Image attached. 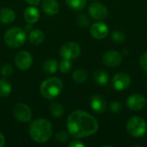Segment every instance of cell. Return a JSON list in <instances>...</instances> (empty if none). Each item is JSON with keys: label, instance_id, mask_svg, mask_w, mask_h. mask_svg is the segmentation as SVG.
Returning <instances> with one entry per match:
<instances>
[{"label": "cell", "instance_id": "obj_1", "mask_svg": "<svg viewBox=\"0 0 147 147\" xmlns=\"http://www.w3.org/2000/svg\"><path fill=\"white\" fill-rule=\"evenodd\" d=\"M68 133L76 139L89 137L98 130L97 121L90 114L82 110H75L70 114L66 122Z\"/></svg>", "mask_w": 147, "mask_h": 147}, {"label": "cell", "instance_id": "obj_2", "mask_svg": "<svg viewBox=\"0 0 147 147\" xmlns=\"http://www.w3.org/2000/svg\"><path fill=\"white\" fill-rule=\"evenodd\" d=\"M29 134L34 142L46 143L53 134V126L44 118L36 119L30 124Z\"/></svg>", "mask_w": 147, "mask_h": 147}, {"label": "cell", "instance_id": "obj_3", "mask_svg": "<svg viewBox=\"0 0 147 147\" xmlns=\"http://www.w3.org/2000/svg\"><path fill=\"white\" fill-rule=\"evenodd\" d=\"M63 90V82L58 78H50L42 82L40 87V94L47 99L57 97Z\"/></svg>", "mask_w": 147, "mask_h": 147}, {"label": "cell", "instance_id": "obj_4", "mask_svg": "<svg viewBox=\"0 0 147 147\" xmlns=\"http://www.w3.org/2000/svg\"><path fill=\"white\" fill-rule=\"evenodd\" d=\"M26 31L18 27H14L8 29L3 36L5 44L12 48H17L22 47L26 41Z\"/></svg>", "mask_w": 147, "mask_h": 147}, {"label": "cell", "instance_id": "obj_5", "mask_svg": "<svg viewBox=\"0 0 147 147\" xmlns=\"http://www.w3.org/2000/svg\"><path fill=\"white\" fill-rule=\"evenodd\" d=\"M146 123L142 117L133 116L127 122V131L133 137H142L146 134Z\"/></svg>", "mask_w": 147, "mask_h": 147}, {"label": "cell", "instance_id": "obj_6", "mask_svg": "<svg viewBox=\"0 0 147 147\" xmlns=\"http://www.w3.org/2000/svg\"><path fill=\"white\" fill-rule=\"evenodd\" d=\"M80 52H81V48L78 43L66 42L61 47L59 50V54L65 59L72 60L79 56Z\"/></svg>", "mask_w": 147, "mask_h": 147}, {"label": "cell", "instance_id": "obj_7", "mask_svg": "<svg viewBox=\"0 0 147 147\" xmlns=\"http://www.w3.org/2000/svg\"><path fill=\"white\" fill-rule=\"evenodd\" d=\"M14 116L21 122H28L32 118V112L30 108L22 102L16 103L13 107Z\"/></svg>", "mask_w": 147, "mask_h": 147}, {"label": "cell", "instance_id": "obj_8", "mask_svg": "<svg viewBox=\"0 0 147 147\" xmlns=\"http://www.w3.org/2000/svg\"><path fill=\"white\" fill-rule=\"evenodd\" d=\"M131 78L130 76L126 72H119L113 77L112 84L116 90H124L130 85Z\"/></svg>", "mask_w": 147, "mask_h": 147}, {"label": "cell", "instance_id": "obj_9", "mask_svg": "<svg viewBox=\"0 0 147 147\" xmlns=\"http://www.w3.org/2000/svg\"><path fill=\"white\" fill-rule=\"evenodd\" d=\"M33 63V58L31 54L26 51L19 52L15 57V64L16 67L22 71L28 70Z\"/></svg>", "mask_w": 147, "mask_h": 147}, {"label": "cell", "instance_id": "obj_10", "mask_svg": "<svg viewBox=\"0 0 147 147\" xmlns=\"http://www.w3.org/2000/svg\"><path fill=\"white\" fill-rule=\"evenodd\" d=\"M146 104V100L140 94H133L127 100V106L133 111H139L144 109Z\"/></svg>", "mask_w": 147, "mask_h": 147}, {"label": "cell", "instance_id": "obj_11", "mask_svg": "<svg viewBox=\"0 0 147 147\" xmlns=\"http://www.w3.org/2000/svg\"><path fill=\"white\" fill-rule=\"evenodd\" d=\"M89 14L94 19L103 20L108 16L109 11L104 4L101 3H93L89 7Z\"/></svg>", "mask_w": 147, "mask_h": 147}, {"label": "cell", "instance_id": "obj_12", "mask_svg": "<svg viewBox=\"0 0 147 147\" xmlns=\"http://www.w3.org/2000/svg\"><path fill=\"white\" fill-rule=\"evenodd\" d=\"M102 61L104 65H106L109 67H115V66H118L121 63L122 56L119 52L110 50V51L106 52L103 54Z\"/></svg>", "mask_w": 147, "mask_h": 147}, {"label": "cell", "instance_id": "obj_13", "mask_svg": "<svg viewBox=\"0 0 147 147\" xmlns=\"http://www.w3.org/2000/svg\"><path fill=\"white\" fill-rule=\"evenodd\" d=\"M90 34L97 40H102L109 34V27L103 22H95L90 27Z\"/></svg>", "mask_w": 147, "mask_h": 147}, {"label": "cell", "instance_id": "obj_14", "mask_svg": "<svg viewBox=\"0 0 147 147\" xmlns=\"http://www.w3.org/2000/svg\"><path fill=\"white\" fill-rule=\"evenodd\" d=\"M90 107L96 114H102L107 109V102L105 98L100 95H94L90 98Z\"/></svg>", "mask_w": 147, "mask_h": 147}, {"label": "cell", "instance_id": "obj_15", "mask_svg": "<svg viewBox=\"0 0 147 147\" xmlns=\"http://www.w3.org/2000/svg\"><path fill=\"white\" fill-rule=\"evenodd\" d=\"M43 11L49 15H56L59 11V4L57 0H43L41 4Z\"/></svg>", "mask_w": 147, "mask_h": 147}, {"label": "cell", "instance_id": "obj_16", "mask_svg": "<svg viewBox=\"0 0 147 147\" xmlns=\"http://www.w3.org/2000/svg\"><path fill=\"white\" fill-rule=\"evenodd\" d=\"M40 18V11L34 6L27 8L24 11V19L28 23H34Z\"/></svg>", "mask_w": 147, "mask_h": 147}, {"label": "cell", "instance_id": "obj_17", "mask_svg": "<svg viewBox=\"0 0 147 147\" xmlns=\"http://www.w3.org/2000/svg\"><path fill=\"white\" fill-rule=\"evenodd\" d=\"M16 18L15 12L9 8H3L0 9V22L3 24H9L14 22Z\"/></svg>", "mask_w": 147, "mask_h": 147}, {"label": "cell", "instance_id": "obj_18", "mask_svg": "<svg viewBox=\"0 0 147 147\" xmlns=\"http://www.w3.org/2000/svg\"><path fill=\"white\" fill-rule=\"evenodd\" d=\"M28 40L33 45H40L45 40L44 33L40 29H32L29 34Z\"/></svg>", "mask_w": 147, "mask_h": 147}, {"label": "cell", "instance_id": "obj_19", "mask_svg": "<svg viewBox=\"0 0 147 147\" xmlns=\"http://www.w3.org/2000/svg\"><path fill=\"white\" fill-rule=\"evenodd\" d=\"M93 78H94L95 82L101 86L107 84L109 82V75L104 71H102V70L96 71L93 75Z\"/></svg>", "mask_w": 147, "mask_h": 147}, {"label": "cell", "instance_id": "obj_20", "mask_svg": "<svg viewBox=\"0 0 147 147\" xmlns=\"http://www.w3.org/2000/svg\"><path fill=\"white\" fill-rule=\"evenodd\" d=\"M59 67L58 62L55 59H47L43 64V71L47 74H53L57 71Z\"/></svg>", "mask_w": 147, "mask_h": 147}, {"label": "cell", "instance_id": "obj_21", "mask_svg": "<svg viewBox=\"0 0 147 147\" xmlns=\"http://www.w3.org/2000/svg\"><path fill=\"white\" fill-rule=\"evenodd\" d=\"M12 90V86L9 81L4 78L0 79V96L6 97L8 96Z\"/></svg>", "mask_w": 147, "mask_h": 147}, {"label": "cell", "instance_id": "obj_22", "mask_svg": "<svg viewBox=\"0 0 147 147\" xmlns=\"http://www.w3.org/2000/svg\"><path fill=\"white\" fill-rule=\"evenodd\" d=\"M87 78H88L87 72L83 69H78L74 71V72L72 73V78L78 84L84 83L87 80Z\"/></svg>", "mask_w": 147, "mask_h": 147}, {"label": "cell", "instance_id": "obj_23", "mask_svg": "<svg viewBox=\"0 0 147 147\" xmlns=\"http://www.w3.org/2000/svg\"><path fill=\"white\" fill-rule=\"evenodd\" d=\"M49 110H50L51 115L53 117H55V118H59V117L62 116L63 114H64V108L59 102H53V103H52L50 105Z\"/></svg>", "mask_w": 147, "mask_h": 147}, {"label": "cell", "instance_id": "obj_24", "mask_svg": "<svg viewBox=\"0 0 147 147\" xmlns=\"http://www.w3.org/2000/svg\"><path fill=\"white\" fill-rule=\"evenodd\" d=\"M66 4L74 10H81L86 4V0H65Z\"/></svg>", "mask_w": 147, "mask_h": 147}, {"label": "cell", "instance_id": "obj_25", "mask_svg": "<svg viewBox=\"0 0 147 147\" xmlns=\"http://www.w3.org/2000/svg\"><path fill=\"white\" fill-rule=\"evenodd\" d=\"M111 38H112V40L115 41V43H122L126 40V35L122 31L115 30L112 33Z\"/></svg>", "mask_w": 147, "mask_h": 147}, {"label": "cell", "instance_id": "obj_26", "mask_svg": "<svg viewBox=\"0 0 147 147\" xmlns=\"http://www.w3.org/2000/svg\"><path fill=\"white\" fill-rule=\"evenodd\" d=\"M59 68L62 73H68L71 70V63L70 60L64 59L59 65Z\"/></svg>", "mask_w": 147, "mask_h": 147}, {"label": "cell", "instance_id": "obj_27", "mask_svg": "<svg viewBox=\"0 0 147 147\" xmlns=\"http://www.w3.org/2000/svg\"><path fill=\"white\" fill-rule=\"evenodd\" d=\"M55 140L59 143H65L69 140V135L65 131H59L55 135Z\"/></svg>", "mask_w": 147, "mask_h": 147}, {"label": "cell", "instance_id": "obj_28", "mask_svg": "<svg viewBox=\"0 0 147 147\" xmlns=\"http://www.w3.org/2000/svg\"><path fill=\"white\" fill-rule=\"evenodd\" d=\"M77 23L81 28H86L90 24V20L87 16L85 15H79L77 17Z\"/></svg>", "mask_w": 147, "mask_h": 147}, {"label": "cell", "instance_id": "obj_29", "mask_svg": "<svg viewBox=\"0 0 147 147\" xmlns=\"http://www.w3.org/2000/svg\"><path fill=\"white\" fill-rule=\"evenodd\" d=\"M13 73V67L10 64H4L1 68V74L3 77H9Z\"/></svg>", "mask_w": 147, "mask_h": 147}, {"label": "cell", "instance_id": "obj_30", "mask_svg": "<svg viewBox=\"0 0 147 147\" xmlns=\"http://www.w3.org/2000/svg\"><path fill=\"white\" fill-rule=\"evenodd\" d=\"M122 110V104L117 101H115L113 102L111 104H110V111L113 113V114H120Z\"/></svg>", "mask_w": 147, "mask_h": 147}, {"label": "cell", "instance_id": "obj_31", "mask_svg": "<svg viewBox=\"0 0 147 147\" xmlns=\"http://www.w3.org/2000/svg\"><path fill=\"white\" fill-rule=\"evenodd\" d=\"M140 65L141 66V68L147 72V52L143 53L141 56H140Z\"/></svg>", "mask_w": 147, "mask_h": 147}, {"label": "cell", "instance_id": "obj_32", "mask_svg": "<svg viewBox=\"0 0 147 147\" xmlns=\"http://www.w3.org/2000/svg\"><path fill=\"white\" fill-rule=\"evenodd\" d=\"M70 147H84L85 145L82 142H80L79 140H73L69 144Z\"/></svg>", "mask_w": 147, "mask_h": 147}, {"label": "cell", "instance_id": "obj_33", "mask_svg": "<svg viewBox=\"0 0 147 147\" xmlns=\"http://www.w3.org/2000/svg\"><path fill=\"white\" fill-rule=\"evenodd\" d=\"M26 2L31 5H37L40 2V0H26Z\"/></svg>", "mask_w": 147, "mask_h": 147}, {"label": "cell", "instance_id": "obj_34", "mask_svg": "<svg viewBox=\"0 0 147 147\" xmlns=\"http://www.w3.org/2000/svg\"><path fill=\"white\" fill-rule=\"evenodd\" d=\"M5 143V140H4V136L3 135V134L0 132V147H3L4 146Z\"/></svg>", "mask_w": 147, "mask_h": 147}, {"label": "cell", "instance_id": "obj_35", "mask_svg": "<svg viewBox=\"0 0 147 147\" xmlns=\"http://www.w3.org/2000/svg\"><path fill=\"white\" fill-rule=\"evenodd\" d=\"M33 29V27H32V24L31 23H28V25H26L25 26V31L26 32H28V31H31Z\"/></svg>", "mask_w": 147, "mask_h": 147}, {"label": "cell", "instance_id": "obj_36", "mask_svg": "<svg viewBox=\"0 0 147 147\" xmlns=\"http://www.w3.org/2000/svg\"><path fill=\"white\" fill-rule=\"evenodd\" d=\"M146 87H147V82H146Z\"/></svg>", "mask_w": 147, "mask_h": 147}]
</instances>
